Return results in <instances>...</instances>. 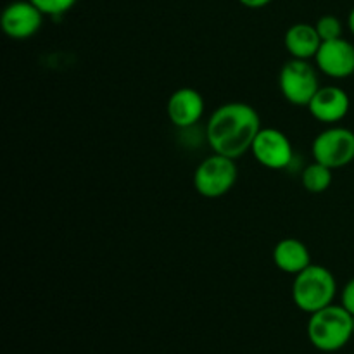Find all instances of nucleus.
I'll list each match as a JSON object with an SVG mask.
<instances>
[{"instance_id":"nucleus-1","label":"nucleus","mask_w":354,"mask_h":354,"mask_svg":"<svg viewBox=\"0 0 354 354\" xmlns=\"http://www.w3.org/2000/svg\"><path fill=\"white\" fill-rule=\"evenodd\" d=\"M261 128V118L251 104L227 102L207 120V144L216 154L239 159L251 151Z\"/></svg>"},{"instance_id":"nucleus-2","label":"nucleus","mask_w":354,"mask_h":354,"mask_svg":"<svg viewBox=\"0 0 354 354\" xmlns=\"http://www.w3.org/2000/svg\"><path fill=\"white\" fill-rule=\"evenodd\" d=\"M354 335L353 315L342 304H330L308 320V339L322 353H335Z\"/></svg>"},{"instance_id":"nucleus-3","label":"nucleus","mask_w":354,"mask_h":354,"mask_svg":"<svg viewBox=\"0 0 354 354\" xmlns=\"http://www.w3.org/2000/svg\"><path fill=\"white\" fill-rule=\"evenodd\" d=\"M292 301L301 311L313 315L334 304L337 294V282L334 273L322 265L311 263L306 270L294 275Z\"/></svg>"},{"instance_id":"nucleus-4","label":"nucleus","mask_w":354,"mask_h":354,"mask_svg":"<svg viewBox=\"0 0 354 354\" xmlns=\"http://www.w3.org/2000/svg\"><path fill=\"white\" fill-rule=\"evenodd\" d=\"M237 159L213 152L197 165L194 171V187L206 199H220L235 187L239 178Z\"/></svg>"},{"instance_id":"nucleus-5","label":"nucleus","mask_w":354,"mask_h":354,"mask_svg":"<svg viewBox=\"0 0 354 354\" xmlns=\"http://www.w3.org/2000/svg\"><path fill=\"white\" fill-rule=\"evenodd\" d=\"M279 86L287 102L292 106L308 107L310 100L320 88L317 69L304 59H290L280 69Z\"/></svg>"},{"instance_id":"nucleus-6","label":"nucleus","mask_w":354,"mask_h":354,"mask_svg":"<svg viewBox=\"0 0 354 354\" xmlns=\"http://www.w3.org/2000/svg\"><path fill=\"white\" fill-rule=\"evenodd\" d=\"M311 154L313 161L322 162L330 169H341L351 165L354 161V131L332 124L315 137Z\"/></svg>"},{"instance_id":"nucleus-7","label":"nucleus","mask_w":354,"mask_h":354,"mask_svg":"<svg viewBox=\"0 0 354 354\" xmlns=\"http://www.w3.org/2000/svg\"><path fill=\"white\" fill-rule=\"evenodd\" d=\"M252 156L263 168L280 171L289 168L294 159L292 142L277 128H261L251 147Z\"/></svg>"},{"instance_id":"nucleus-8","label":"nucleus","mask_w":354,"mask_h":354,"mask_svg":"<svg viewBox=\"0 0 354 354\" xmlns=\"http://www.w3.org/2000/svg\"><path fill=\"white\" fill-rule=\"evenodd\" d=\"M45 14L30 0H14L0 16L2 31L12 40H28L44 26Z\"/></svg>"},{"instance_id":"nucleus-9","label":"nucleus","mask_w":354,"mask_h":354,"mask_svg":"<svg viewBox=\"0 0 354 354\" xmlns=\"http://www.w3.org/2000/svg\"><path fill=\"white\" fill-rule=\"evenodd\" d=\"M315 62L317 68L330 78H348L354 75V45L346 38L322 41Z\"/></svg>"},{"instance_id":"nucleus-10","label":"nucleus","mask_w":354,"mask_h":354,"mask_svg":"<svg viewBox=\"0 0 354 354\" xmlns=\"http://www.w3.org/2000/svg\"><path fill=\"white\" fill-rule=\"evenodd\" d=\"M349 107H351V99H349L348 92L335 85L320 86L308 104V111L311 116L320 123L330 124V127L348 116Z\"/></svg>"},{"instance_id":"nucleus-11","label":"nucleus","mask_w":354,"mask_h":354,"mask_svg":"<svg viewBox=\"0 0 354 354\" xmlns=\"http://www.w3.org/2000/svg\"><path fill=\"white\" fill-rule=\"evenodd\" d=\"M166 114L169 121L180 130L192 128L204 114V99L196 88L183 86L175 90L166 102Z\"/></svg>"},{"instance_id":"nucleus-12","label":"nucleus","mask_w":354,"mask_h":354,"mask_svg":"<svg viewBox=\"0 0 354 354\" xmlns=\"http://www.w3.org/2000/svg\"><path fill=\"white\" fill-rule=\"evenodd\" d=\"M273 263L280 272L287 275H297L311 265V252L299 239H282L273 248Z\"/></svg>"},{"instance_id":"nucleus-13","label":"nucleus","mask_w":354,"mask_h":354,"mask_svg":"<svg viewBox=\"0 0 354 354\" xmlns=\"http://www.w3.org/2000/svg\"><path fill=\"white\" fill-rule=\"evenodd\" d=\"M283 45H286V50L289 52L292 59L310 61L317 55L322 45V38L315 24L296 23L287 28L286 35H283Z\"/></svg>"},{"instance_id":"nucleus-14","label":"nucleus","mask_w":354,"mask_h":354,"mask_svg":"<svg viewBox=\"0 0 354 354\" xmlns=\"http://www.w3.org/2000/svg\"><path fill=\"white\" fill-rule=\"evenodd\" d=\"M332 173H334V169L322 165V162L313 161L304 168L301 182L310 194H324L332 185Z\"/></svg>"},{"instance_id":"nucleus-15","label":"nucleus","mask_w":354,"mask_h":354,"mask_svg":"<svg viewBox=\"0 0 354 354\" xmlns=\"http://www.w3.org/2000/svg\"><path fill=\"white\" fill-rule=\"evenodd\" d=\"M318 35H320L322 41H330L335 38H342V21L337 16H332V14H325V16L318 17V21L315 23Z\"/></svg>"},{"instance_id":"nucleus-16","label":"nucleus","mask_w":354,"mask_h":354,"mask_svg":"<svg viewBox=\"0 0 354 354\" xmlns=\"http://www.w3.org/2000/svg\"><path fill=\"white\" fill-rule=\"evenodd\" d=\"M30 2H33L45 16L57 17L69 12L78 0H30Z\"/></svg>"},{"instance_id":"nucleus-17","label":"nucleus","mask_w":354,"mask_h":354,"mask_svg":"<svg viewBox=\"0 0 354 354\" xmlns=\"http://www.w3.org/2000/svg\"><path fill=\"white\" fill-rule=\"evenodd\" d=\"M341 304L349 311V313L354 315V279L349 280L344 286V289H342Z\"/></svg>"},{"instance_id":"nucleus-18","label":"nucleus","mask_w":354,"mask_h":354,"mask_svg":"<svg viewBox=\"0 0 354 354\" xmlns=\"http://www.w3.org/2000/svg\"><path fill=\"white\" fill-rule=\"evenodd\" d=\"M239 2L244 7H248V9H263L268 3H272L273 0H239Z\"/></svg>"},{"instance_id":"nucleus-19","label":"nucleus","mask_w":354,"mask_h":354,"mask_svg":"<svg viewBox=\"0 0 354 354\" xmlns=\"http://www.w3.org/2000/svg\"><path fill=\"white\" fill-rule=\"evenodd\" d=\"M348 28H349V31H351V33L354 35V7H353L351 12H349V16H348Z\"/></svg>"},{"instance_id":"nucleus-20","label":"nucleus","mask_w":354,"mask_h":354,"mask_svg":"<svg viewBox=\"0 0 354 354\" xmlns=\"http://www.w3.org/2000/svg\"><path fill=\"white\" fill-rule=\"evenodd\" d=\"M353 328H354V315H353Z\"/></svg>"}]
</instances>
